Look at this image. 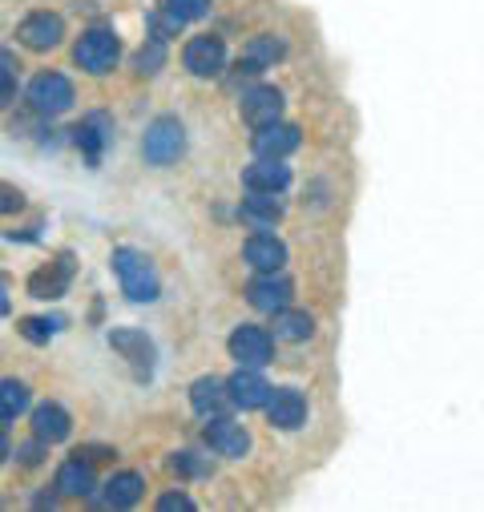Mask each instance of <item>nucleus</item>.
<instances>
[{"instance_id":"nucleus-1","label":"nucleus","mask_w":484,"mask_h":512,"mask_svg":"<svg viewBox=\"0 0 484 512\" xmlns=\"http://www.w3.org/2000/svg\"><path fill=\"white\" fill-rule=\"evenodd\" d=\"M113 275H117L121 291H126L134 303H154L158 291H162L154 263L146 259L142 250H134V246H117L113 250Z\"/></svg>"},{"instance_id":"nucleus-2","label":"nucleus","mask_w":484,"mask_h":512,"mask_svg":"<svg viewBox=\"0 0 484 512\" xmlns=\"http://www.w3.org/2000/svg\"><path fill=\"white\" fill-rule=\"evenodd\" d=\"M186 154V130L178 117H154L142 138V158L150 166H174Z\"/></svg>"},{"instance_id":"nucleus-3","label":"nucleus","mask_w":484,"mask_h":512,"mask_svg":"<svg viewBox=\"0 0 484 512\" xmlns=\"http://www.w3.org/2000/svg\"><path fill=\"white\" fill-rule=\"evenodd\" d=\"M117 57H121V41L109 33V29H89V33H81V41L73 45V61L85 69V73H109L113 65H117Z\"/></svg>"},{"instance_id":"nucleus-4","label":"nucleus","mask_w":484,"mask_h":512,"mask_svg":"<svg viewBox=\"0 0 484 512\" xmlns=\"http://www.w3.org/2000/svg\"><path fill=\"white\" fill-rule=\"evenodd\" d=\"M29 105L37 109V113H45V117H57V113H65L69 105H73V81L65 77V73H37L33 81H29Z\"/></svg>"},{"instance_id":"nucleus-5","label":"nucleus","mask_w":484,"mask_h":512,"mask_svg":"<svg viewBox=\"0 0 484 512\" xmlns=\"http://www.w3.org/2000/svg\"><path fill=\"white\" fill-rule=\"evenodd\" d=\"M61 37H65V21L57 17V13H29L25 21H21V29H17V41L25 45V49H33V53H49V49H57L61 45Z\"/></svg>"},{"instance_id":"nucleus-6","label":"nucleus","mask_w":484,"mask_h":512,"mask_svg":"<svg viewBox=\"0 0 484 512\" xmlns=\"http://www.w3.org/2000/svg\"><path fill=\"white\" fill-rule=\"evenodd\" d=\"M230 355H234L242 367H263V363H271V355H275V339H271L263 327L242 323V327H234V335H230Z\"/></svg>"},{"instance_id":"nucleus-7","label":"nucleus","mask_w":484,"mask_h":512,"mask_svg":"<svg viewBox=\"0 0 484 512\" xmlns=\"http://www.w3.org/2000/svg\"><path fill=\"white\" fill-rule=\"evenodd\" d=\"M182 61H186V69L194 77H218L226 69V45H222V37H210V33L206 37H190Z\"/></svg>"},{"instance_id":"nucleus-8","label":"nucleus","mask_w":484,"mask_h":512,"mask_svg":"<svg viewBox=\"0 0 484 512\" xmlns=\"http://www.w3.org/2000/svg\"><path fill=\"white\" fill-rule=\"evenodd\" d=\"M242 186L251 194H283L291 186V166H283V158H259L242 170Z\"/></svg>"},{"instance_id":"nucleus-9","label":"nucleus","mask_w":484,"mask_h":512,"mask_svg":"<svg viewBox=\"0 0 484 512\" xmlns=\"http://www.w3.org/2000/svg\"><path fill=\"white\" fill-rule=\"evenodd\" d=\"M226 392H230V404H234V408L255 412V408H263V404H267L271 383H267L259 371H234V375L226 379Z\"/></svg>"},{"instance_id":"nucleus-10","label":"nucleus","mask_w":484,"mask_h":512,"mask_svg":"<svg viewBox=\"0 0 484 512\" xmlns=\"http://www.w3.org/2000/svg\"><path fill=\"white\" fill-rule=\"evenodd\" d=\"M238 109H242V121L259 130V125L279 121V113H283V93L271 89V85H263V89H247V93H242V101H238Z\"/></svg>"},{"instance_id":"nucleus-11","label":"nucleus","mask_w":484,"mask_h":512,"mask_svg":"<svg viewBox=\"0 0 484 512\" xmlns=\"http://www.w3.org/2000/svg\"><path fill=\"white\" fill-rule=\"evenodd\" d=\"M291 279H283V275H275V271H263V279H255L251 287H247V299H251V307L255 311H267V315H275V311H283L287 303H291Z\"/></svg>"},{"instance_id":"nucleus-12","label":"nucleus","mask_w":484,"mask_h":512,"mask_svg":"<svg viewBox=\"0 0 484 512\" xmlns=\"http://www.w3.org/2000/svg\"><path fill=\"white\" fill-rule=\"evenodd\" d=\"M206 444H210L218 456L238 460V456H247L251 436L242 432V424H230L226 416H210V424H206Z\"/></svg>"},{"instance_id":"nucleus-13","label":"nucleus","mask_w":484,"mask_h":512,"mask_svg":"<svg viewBox=\"0 0 484 512\" xmlns=\"http://www.w3.org/2000/svg\"><path fill=\"white\" fill-rule=\"evenodd\" d=\"M263 408H267V420H271L275 428H283V432H291V428H299V424L307 420V400H303L295 388L271 392Z\"/></svg>"},{"instance_id":"nucleus-14","label":"nucleus","mask_w":484,"mask_h":512,"mask_svg":"<svg viewBox=\"0 0 484 512\" xmlns=\"http://www.w3.org/2000/svg\"><path fill=\"white\" fill-rule=\"evenodd\" d=\"M299 130L295 125H283V121H271V125H259V134H255V154L259 158H287L299 150Z\"/></svg>"},{"instance_id":"nucleus-15","label":"nucleus","mask_w":484,"mask_h":512,"mask_svg":"<svg viewBox=\"0 0 484 512\" xmlns=\"http://www.w3.org/2000/svg\"><path fill=\"white\" fill-rule=\"evenodd\" d=\"M69 279H73V259L69 254H61L57 263L41 267L33 279H29V295L33 299H61L69 291Z\"/></svg>"},{"instance_id":"nucleus-16","label":"nucleus","mask_w":484,"mask_h":512,"mask_svg":"<svg viewBox=\"0 0 484 512\" xmlns=\"http://www.w3.org/2000/svg\"><path fill=\"white\" fill-rule=\"evenodd\" d=\"M242 259H247L255 271H279L287 263V246L275 234H255V238H247V246H242Z\"/></svg>"},{"instance_id":"nucleus-17","label":"nucleus","mask_w":484,"mask_h":512,"mask_svg":"<svg viewBox=\"0 0 484 512\" xmlns=\"http://www.w3.org/2000/svg\"><path fill=\"white\" fill-rule=\"evenodd\" d=\"M109 134H113L109 117H105V113H89V117L77 125V130H73V142H77V150H81L89 162H97L101 150H105V142H109Z\"/></svg>"},{"instance_id":"nucleus-18","label":"nucleus","mask_w":484,"mask_h":512,"mask_svg":"<svg viewBox=\"0 0 484 512\" xmlns=\"http://www.w3.org/2000/svg\"><path fill=\"white\" fill-rule=\"evenodd\" d=\"M190 404H194V412L198 416H222L226 412V404H230V392H226V383L222 379H214V375H202L194 388H190Z\"/></svg>"},{"instance_id":"nucleus-19","label":"nucleus","mask_w":484,"mask_h":512,"mask_svg":"<svg viewBox=\"0 0 484 512\" xmlns=\"http://www.w3.org/2000/svg\"><path fill=\"white\" fill-rule=\"evenodd\" d=\"M109 343H113V351L126 355L142 375H150V367H154V343H150L142 331L121 327V331H113V335H109Z\"/></svg>"},{"instance_id":"nucleus-20","label":"nucleus","mask_w":484,"mask_h":512,"mask_svg":"<svg viewBox=\"0 0 484 512\" xmlns=\"http://www.w3.org/2000/svg\"><path fill=\"white\" fill-rule=\"evenodd\" d=\"M69 428H73V420H69V412L61 404H41L33 412V436L41 444H61L69 436Z\"/></svg>"},{"instance_id":"nucleus-21","label":"nucleus","mask_w":484,"mask_h":512,"mask_svg":"<svg viewBox=\"0 0 484 512\" xmlns=\"http://www.w3.org/2000/svg\"><path fill=\"white\" fill-rule=\"evenodd\" d=\"M93 488H97V476H93L89 460H81V456L73 452V460H65L61 472H57V492H61V496H89Z\"/></svg>"},{"instance_id":"nucleus-22","label":"nucleus","mask_w":484,"mask_h":512,"mask_svg":"<svg viewBox=\"0 0 484 512\" xmlns=\"http://www.w3.org/2000/svg\"><path fill=\"white\" fill-rule=\"evenodd\" d=\"M142 492H146L142 472H117V476H109V484H105V504H109V508H134V504L142 500Z\"/></svg>"},{"instance_id":"nucleus-23","label":"nucleus","mask_w":484,"mask_h":512,"mask_svg":"<svg viewBox=\"0 0 484 512\" xmlns=\"http://www.w3.org/2000/svg\"><path fill=\"white\" fill-rule=\"evenodd\" d=\"M238 214H242V222L255 226V230H275V222L283 218V206H279L275 194H255V198L242 202Z\"/></svg>"},{"instance_id":"nucleus-24","label":"nucleus","mask_w":484,"mask_h":512,"mask_svg":"<svg viewBox=\"0 0 484 512\" xmlns=\"http://www.w3.org/2000/svg\"><path fill=\"white\" fill-rule=\"evenodd\" d=\"M311 331H315V319L307 315V311H275V339H287V343H303V339H311Z\"/></svg>"},{"instance_id":"nucleus-25","label":"nucleus","mask_w":484,"mask_h":512,"mask_svg":"<svg viewBox=\"0 0 484 512\" xmlns=\"http://www.w3.org/2000/svg\"><path fill=\"white\" fill-rule=\"evenodd\" d=\"M29 408V388L21 379H0V420H17Z\"/></svg>"},{"instance_id":"nucleus-26","label":"nucleus","mask_w":484,"mask_h":512,"mask_svg":"<svg viewBox=\"0 0 484 512\" xmlns=\"http://www.w3.org/2000/svg\"><path fill=\"white\" fill-rule=\"evenodd\" d=\"M279 57H283V41H275V37H255V41H251V49H247V61H251V65H259V69L275 65Z\"/></svg>"},{"instance_id":"nucleus-27","label":"nucleus","mask_w":484,"mask_h":512,"mask_svg":"<svg viewBox=\"0 0 484 512\" xmlns=\"http://www.w3.org/2000/svg\"><path fill=\"white\" fill-rule=\"evenodd\" d=\"M166 13H170L178 25H186V21H202V17L210 13V0H166Z\"/></svg>"},{"instance_id":"nucleus-28","label":"nucleus","mask_w":484,"mask_h":512,"mask_svg":"<svg viewBox=\"0 0 484 512\" xmlns=\"http://www.w3.org/2000/svg\"><path fill=\"white\" fill-rule=\"evenodd\" d=\"M57 327H61V319H41V315H29V319H21V335H25L29 343H49Z\"/></svg>"},{"instance_id":"nucleus-29","label":"nucleus","mask_w":484,"mask_h":512,"mask_svg":"<svg viewBox=\"0 0 484 512\" xmlns=\"http://www.w3.org/2000/svg\"><path fill=\"white\" fill-rule=\"evenodd\" d=\"M17 97V61L0 49V109Z\"/></svg>"},{"instance_id":"nucleus-30","label":"nucleus","mask_w":484,"mask_h":512,"mask_svg":"<svg viewBox=\"0 0 484 512\" xmlns=\"http://www.w3.org/2000/svg\"><path fill=\"white\" fill-rule=\"evenodd\" d=\"M134 65H138V73H158L162 65H166V41H150V45H142V53L134 57Z\"/></svg>"},{"instance_id":"nucleus-31","label":"nucleus","mask_w":484,"mask_h":512,"mask_svg":"<svg viewBox=\"0 0 484 512\" xmlns=\"http://www.w3.org/2000/svg\"><path fill=\"white\" fill-rule=\"evenodd\" d=\"M21 206H25V194L9 182H0V214H17Z\"/></svg>"},{"instance_id":"nucleus-32","label":"nucleus","mask_w":484,"mask_h":512,"mask_svg":"<svg viewBox=\"0 0 484 512\" xmlns=\"http://www.w3.org/2000/svg\"><path fill=\"white\" fill-rule=\"evenodd\" d=\"M174 468H178L182 476H206V464H202L194 452H178V456H174Z\"/></svg>"},{"instance_id":"nucleus-33","label":"nucleus","mask_w":484,"mask_h":512,"mask_svg":"<svg viewBox=\"0 0 484 512\" xmlns=\"http://www.w3.org/2000/svg\"><path fill=\"white\" fill-rule=\"evenodd\" d=\"M158 508H162V512H174V508H194V500H190L186 492H170V496H162V500H158Z\"/></svg>"},{"instance_id":"nucleus-34","label":"nucleus","mask_w":484,"mask_h":512,"mask_svg":"<svg viewBox=\"0 0 484 512\" xmlns=\"http://www.w3.org/2000/svg\"><path fill=\"white\" fill-rule=\"evenodd\" d=\"M5 456H9V436L0 432V464H5Z\"/></svg>"}]
</instances>
